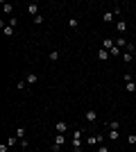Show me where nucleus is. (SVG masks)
Instances as JSON below:
<instances>
[{"label":"nucleus","instance_id":"nucleus-1","mask_svg":"<svg viewBox=\"0 0 136 152\" xmlns=\"http://www.w3.org/2000/svg\"><path fill=\"white\" fill-rule=\"evenodd\" d=\"M84 136H86L84 129H75L73 132V148H75V152H84V145H82Z\"/></svg>","mask_w":136,"mask_h":152},{"label":"nucleus","instance_id":"nucleus-2","mask_svg":"<svg viewBox=\"0 0 136 152\" xmlns=\"http://www.w3.org/2000/svg\"><path fill=\"white\" fill-rule=\"evenodd\" d=\"M102 143H104V136H102V134H86V145H89V148L102 145Z\"/></svg>","mask_w":136,"mask_h":152},{"label":"nucleus","instance_id":"nucleus-3","mask_svg":"<svg viewBox=\"0 0 136 152\" xmlns=\"http://www.w3.org/2000/svg\"><path fill=\"white\" fill-rule=\"evenodd\" d=\"M64 145H66V136H64V134H55V141H52V152L61 150Z\"/></svg>","mask_w":136,"mask_h":152},{"label":"nucleus","instance_id":"nucleus-4","mask_svg":"<svg viewBox=\"0 0 136 152\" xmlns=\"http://www.w3.org/2000/svg\"><path fill=\"white\" fill-rule=\"evenodd\" d=\"M55 132H57V134H66V132H68V123H66V121H57V123H55Z\"/></svg>","mask_w":136,"mask_h":152},{"label":"nucleus","instance_id":"nucleus-5","mask_svg":"<svg viewBox=\"0 0 136 152\" xmlns=\"http://www.w3.org/2000/svg\"><path fill=\"white\" fill-rule=\"evenodd\" d=\"M125 89L129 91V93H134V91H136V82L132 80V75H125Z\"/></svg>","mask_w":136,"mask_h":152},{"label":"nucleus","instance_id":"nucleus-6","mask_svg":"<svg viewBox=\"0 0 136 152\" xmlns=\"http://www.w3.org/2000/svg\"><path fill=\"white\" fill-rule=\"evenodd\" d=\"M100 48H104V50H109V52H111L113 48H116V41L107 37V39H102V45H100Z\"/></svg>","mask_w":136,"mask_h":152},{"label":"nucleus","instance_id":"nucleus-7","mask_svg":"<svg viewBox=\"0 0 136 152\" xmlns=\"http://www.w3.org/2000/svg\"><path fill=\"white\" fill-rule=\"evenodd\" d=\"M95 118H97L95 109H86V111H84V121L86 123H95Z\"/></svg>","mask_w":136,"mask_h":152},{"label":"nucleus","instance_id":"nucleus-8","mask_svg":"<svg viewBox=\"0 0 136 152\" xmlns=\"http://www.w3.org/2000/svg\"><path fill=\"white\" fill-rule=\"evenodd\" d=\"M0 27H2V32H5V37H9V39L14 37V27L9 25V23H5V20H2V23H0Z\"/></svg>","mask_w":136,"mask_h":152},{"label":"nucleus","instance_id":"nucleus-9","mask_svg":"<svg viewBox=\"0 0 136 152\" xmlns=\"http://www.w3.org/2000/svg\"><path fill=\"white\" fill-rule=\"evenodd\" d=\"M27 12L32 14V16H39V12H41V7L36 5V2H30V5H27Z\"/></svg>","mask_w":136,"mask_h":152},{"label":"nucleus","instance_id":"nucleus-10","mask_svg":"<svg viewBox=\"0 0 136 152\" xmlns=\"http://www.w3.org/2000/svg\"><path fill=\"white\" fill-rule=\"evenodd\" d=\"M113 27L120 32V37H123L125 32H127V23H125V20H116V25H113Z\"/></svg>","mask_w":136,"mask_h":152},{"label":"nucleus","instance_id":"nucleus-11","mask_svg":"<svg viewBox=\"0 0 136 152\" xmlns=\"http://www.w3.org/2000/svg\"><path fill=\"white\" fill-rule=\"evenodd\" d=\"M116 45H118V48H125V50H127V48H129V41H127L125 37H118V39H116Z\"/></svg>","mask_w":136,"mask_h":152},{"label":"nucleus","instance_id":"nucleus-12","mask_svg":"<svg viewBox=\"0 0 136 152\" xmlns=\"http://www.w3.org/2000/svg\"><path fill=\"white\" fill-rule=\"evenodd\" d=\"M25 82H27V84H36V82H39V75H36V73H27Z\"/></svg>","mask_w":136,"mask_h":152},{"label":"nucleus","instance_id":"nucleus-13","mask_svg":"<svg viewBox=\"0 0 136 152\" xmlns=\"http://www.w3.org/2000/svg\"><path fill=\"white\" fill-rule=\"evenodd\" d=\"M111 55H109V50H104V48H100V50H97V59H100V61H104V59H109Z\"/></svg>","mask_w":136,"mask_h":152},{"label":"nucleus","instance_id":"nucleus-14","mask_svg":"<svg viewBox=\"0 0 136 152\" xmlns=\"http://www.w3.org/2000/svg\"><path fill=\"white\" fill-rule=\"evenodd\" d=\"M107 139H109V141H118V139H120V132H118V129H109Z\"/></svg>","mask_w":136,"mask_h":152},{"label":"nucleus","instance_id":"nucleus-15","mask_svg":"<svg viewBox=\"0 0 136 152\" xmlns=\"http://www.w3.org/2000/svg\"><path fill=\"white\" fill-rule=\"evenodd\" d=\"M14 136H16L18 141H23V139H25V127H16V132H14Z\"/></svg>","mask_w":136,"mask_h":152},{"label":"nucleus","instance_id":"nucleus-16","mask_svg":"<svg viewBox=\"0 0 136 152\" xmlns=\"http://www.w3.org/2000/svg\"><path fill=\"white\" fill-rule=\"evenodd\" d=\"M113 16H116L113 12H104L102 14V20H104V23H113Z\"/></svg>","mask_w":136,"mask_h":152},{"label":"nucleus","instance_id":"nucleus-17","mask_svg":"<svg viewBox=\"0 0 136 152\" xmlns=\"http://www.w3.org/2000/svg\"><path fill=\"white\" fill-rule=\"evenodd\" d=\"M123 61H125V64H132V61H134V57H132V50H125V52H123Z\"/></svg>","mask_w":136,"mask_h":152},{"label":"nucleus","instance_id":"nucleus-18","mask_svg":"<svg viewBox=\"0 0 136 152\" xmlns=\"http://www.w3.org/2000/svg\"><path fill=\"white\" fill-rule=\"evenodd\" d=\"M2 9H5V14H7V16H9V18H12V14H14V5H9V2H5V5H2Z\"/></svg>","mask_w":136,"mask_h":152},{"label":"nucleus","instance_id":"nucleus-19","mask_svg":"<svg viewBox=\"0 0 136 152\" xmlns=\"http://www.w3.org/2000/svg\"><path fill=\"white\" fill-rule=\"evenodd\" d=\"M48 57H50V61H57V59L61 57V52H59V50H50V55H48Z\"/></svg>","mask_w":136,"mask_h":152},{"label":"nucleus","instance_id":"nucleus-20","mask_svg":"<svg viewBox=\"0 0 136 152\" xmlns=\"http://www.w3.org/2000/svg\"><path fill=\"white\" fill-rule=\"evenodd\" d=\"M107 127H109V129H120V121H111V123H107Z\"/></svg>","mask_w":136,"mask_h":152},{"label":"nucleus","instance_id":"nucleus-21","mask_svg":"<svg viewBox=\"0 0 136 152\" xmlns=\"http://www.w3.org/2000/svg\"><path fill=\"white\" fill-rule=\"evenodd\" d=\"M77 18H68V27H71V30H77Z\"/></svg>","mask_w":136,"mask_h":152},{"label":"nucleus","instance_id":"nucleus-22","mask_svg":"<svg viewBox=\"0 0 136 152\" xmlns=\"http://www.w3.org/2000/svg\"><path fill=\"white\" fill-rule=\"evenodd\" d=\"M43 14H39V16H34V25H43Z\"/></svg>","mask_w":136,"mask_h":152},{"label":"nucleus","instance_id":"nucleus-23","mask_svg":"<svg viewBox=\"0 0 136 152\" xmlns=\"http://www.w3.org/2000/svg\"><path fill=\"white\" fill-rule=\"evenodd\" d=\"M16 141H18L16 136H9V139H7V145H9V148H14V145H16Z\"/></svg>","mask_w":136,"mask_h":152},{"label":"nucleus","instance_id":"nucleus-24","mask_svg":"<svg viewBox=\"0 0 136 152\" xmlns=\"http://www.w3.org/2000/svg\"><path fill=\"white\" fill-rule=\"evenodd\" d=\"M127 143H129V145H136V134H129V136H127Z\"/></svg>","mask_w":136,"mask_h":152},{"label":"nucleus","instance_id":"nucleus-25","mask_svg":"<svg viewBox=\"0 0 136 152\" xmlns=\"http://www.w3.org/2000/svg\"><path fill=\"white\" fill-rule=\"evenodd\" d=\"M16 86H18V89H20V91H23V89H27V82H25V80H20V82H18V84H16Z\"/></svg>","mask_w":136,"mask_h":152},{"label":"nucleus","instance_id":"nucleus-26","mask_svg":"<svg viewBox=\"0 0 136 152\" xmlns=\"http://www.w3.org/2000/svg\"><path fill=\"white\" fill-rule=\"evenodd\" d=\"M95 150H97V152H109V148H107V145H104V143H102V145H97Z\"/></svg>","mask_w":136,"mask_h":152},{"label":"nucleus","instance_id":"nucleus-27","mask_svg":"<svg viewBox=\"0 0 136 152\" xmlns=\"http://www.w3.org/2000/svg\"><path fill=\"white\" fill-rule=\"evenodd\" d=\"M57 152H66V150H64V148H61V150H57Z\"/></svg>","mask_w":136,"mask_h":152},{"label":"nucleus","instance_id":"nucleus-28","mask_svg":"<svg viewBox=\"0 0 136 152\" xmlns=\"http://www.w3.org/2000/svg\"><path fill=\"white\" fill-rule=\"evenodd\" d=\"M91 152H97V150H95V148H93V150H91Z\"/></svg>","mask_w":136,"mask_h":152},{"label":"nucleus","instance_id":"nucleus-29","mask_svg":"<svg viewBox=\"0 0 136 152\" xmlns=\"http://www.w3.org/2000/svg\"><path fill=\"white\" fill-rule=\"evenodd\" d=\"M134 55H136V45H134Z\"/></svg>","mask_w":136,"mask_h":152},{"label":"nucleus","instance_id":"nucleus-30","mask_svg":"<svg viewBox=\"0 0 136 152\" xmlns=\"http://www.w3.org/2000/svg\"><path fill=\"white\" fill-rule=\"evenodd\" d=\"M9 152H14V150H9Z\"/></svg>","mask_w":136,"mask_h":152}]
</instances>
